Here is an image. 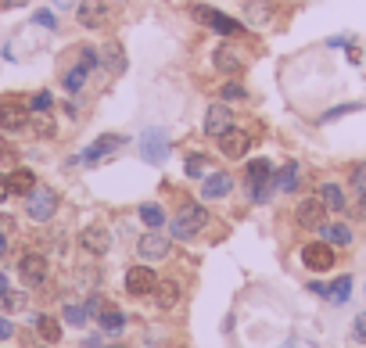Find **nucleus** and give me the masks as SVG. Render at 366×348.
Masks as SVG:
<instances>
[{
  "instance_id": "obj_1",
  "label": "nucleus",
  "mask_w": 366,
  "mask_h": 348,
  "mask_svg": "<svg viewBox=\"0 0 366 348\" xmlns=\"http://www.w3.org/2000/svg\"><path fill=\"white\" fill-rule=\"evenodd\" d=\"M205 227H209V212H205V205H183V209L176 212V219L169 223V234L179 237V241H191V237L202 234Z\"/></svg>"
},
{
  "instance_id": "obj_2",
  "label": "nucleus",
  "mask_w": 366,
  "mask_h": 348,
  "mask_svg": "<svg viewBox=\"0 0 366 348\" xmlns=\"http://www.w3.org/2000/svg\"><path fill=\"white\" fill-rule=\"evenodd\" d=\"M191 15H194L202 26H209L212 33L227 36V40H234V36H241V33H244V26H241L237 19H230V15H223V11L209 8V4H191Z\"/></svg>"
},
{
  "instance_id": "obj_3",
  "label": "nucleus",
  "mask_w": 366,
  "mask_h": 348,
  "mask_svg": "<svg viewBox=\"0 0 366 348\" xmlns=\"http://www.w3.org/2000/svg\"><path fill=\"white\" fill-rule=\"evenodd\" d=\"M29 119H33V111H29V104H26L19 94L0 97V129H4V133H19V129H26Z\"/></svg>"
},
{
  "instance_id": "obj_4",
  "label": "nucleus",
  "mask_w": 366,
  "mask_h": 348,
  "mask_svg": "<svg viewBox=\"0 0 366 348\" xmlns=\"http://www.w3.org/2000/svg\"><path fill=\"white\" fill-rule=\"evenodd\" d=\"M137 151H140V158L147 165H165V158H169V136H165V129H158V126L144 129L140 140H137Z\"/></svg>"
},
{
  "instance_id": "obj_5",
  "label": "nucleus",
  "mask_w": 366,
  "mask_h": 348,
  "mask_svg": "<svg viewBox=\"0 0 366 348\" xmlns=\"http://www.w3.org/2000/svg\"><path fill=\"white\" fill-rule=\"evenodd\" d=\"M58 212V194L51 191V187H33V194H26V216L33 219V223H47L51 216Z\"/></svg>"
},
{
  "instance_id": "obj_6",
  "label": "nucleus",
  "mask_w": 366,
  "mask_h": 348,
  "mask_svg": "<svg viewBox=\"0 0 366 348\" xmlns=\"http://www.w3.org/2000/svg\"><path fill=\"white\" fill-rule=\"evenodd\" d=\"M154 287H158V273H154L151 266H129V269H126V291H129L133 298L154 294Z\"/></svg>"
},
{
  "instance_id": "obj_7",
  "label": "nucleus",
  "mask_w": 366,
  "mask_h": 348,
  "mask_svg": "<svg viewBox=\"0 0 366 348\" xmlns=\"http://www.w3.org/2000/svg\"><path fill=\"white\" fill-rule=\"evenodd\" d=\"M169 252H172V241H169V234H162V230H151V234H144V237L137 241V255L147 259V262H158V259H165Z\"/></svg>"
},
{
  "instance_id": "obj_8",
  "label": "nucleus",
  "mask_w": 366,
  "mask_h": 348,
  "mask_svg": "<svg viewBox=\"0 0 366 348\" xmlns=\"http://www.w3.org/2000/svg\"><path fill=\"white\" fill-rule=\"evenodd\" d=\"M302 262H305V269H312V273H327V269L334 266V248H330L327 241H312V244L302 248Z\"/></svg>"
},
{
  "instance_id": "obj_9",
  "label": "nucleus",
  "mask_w": 366,
  "mask_h": 348,
  "mask_svg": "<svg viewBox=\"0 0 366 348\" xmlns=\"http://www.w3.org/2000/svg\"><path fill=\"white\" fill-rule=\"evenodd\" d=\"M19 277H22L26 287H40V284L47 280V259H44L40 252L22 255V262H19Z\"/></svg>"
},
{
  "instance_id": "obj_10",
  "label": "nucleus",
  "mask_w": 366,
  "mask_h": 348,
  "mask_svg": "<svg viewBox=\"0 0 366 348\" xmlns=\"http://www.w3.org/2000/svg\"><path fill=\"white\" fill-rule=\"evenodd\" d=\"M76 19L83 29H104L108 26V4L104 0H83L76 8Z\"/></svg>"
},
{
  "instance_id": "obj_11",
  "label": "nucleus",
  "mask_w": 366,
  "mask_h": 348,
  "mask_svg": "<svg viewBox=\"0 0 366 348\" xmlns=\"http://www.w3.org/2000/svg\"><path fill=\"white\" fill-rule=\"evenodd\" d=\"M248 147H252V136L244 133V129H237V126H230L223 136H219V151H223V158H244L248 154Z\"/></svg>"
},
{
  "instance_id": "obj_12",
  "label": "nucleus",
  "mask_w": 366,
  "mask_h": 348,
  "mask_svg": "<svg viewBox=\"0 0 366 348\" xmlns=\"http://www.w3.org/2000/svg\"><path fill=\"white\" fill-rule=\"evenodd\" d=\"M323 212H327V205L320 202V194L302 198V202L295 205V223H298V227H320V223H323Z\"/></svg>"
},
{
  "instance_id": "obj_13",
  "label": "nucleus",
  "mask_w": 366,
  "mask_h": 348,
  "mask_svg": "<svg viewBox=\"0 0 366 348\" xmlns=\"http://www.w3.org/2000/svg\"><path fill=\"white\" fill-rule=\"evenodd\" d=\"M234 191V177L230 172H209V177L202 180V198L205 202H219Z\"/></svg>"
},
{
  "instance_id": "obj_14",
  "label": "nucleus",
  "mask_w": 366,
  "mask_h": 348,
  "mask_svg": "<svg viewBox=\"0 0 366 348\" xmlns=\"http://www.w3.org/2000/svg\"><path fill=\"white\" fill-rule=\"evenodd\" d=\"M230 126H234V115H230V108H227L223 101H216V104L205 111V133L219 140V136H223Z\"/></svg>"
},
{
  "instance_id": "obj_15",
  "label": "nucleus",
  "mask_w": 366,
  "mask_h": 348,
  "mask_svg": "<svg viewBox=\"0 0 366 348\" xmlns=\"http://www.w3.org/2000/svg\"><path fill=\"white\" fill-rule=\"evenodd\" d=\"M216 69L223 72V76H237V72H244V51L241 47H230V44H223L219 51H216Z\"/></svg>"
},
{
  "instance_id": "obj_16",
  "label": "nucleus",
  "mask_w": 366,
  "mask_h": 348,
  "mask_svg": "<svg viewBox=\"0 0 366 348\" xmlns=\"http://www.w3.org/2000/svg\"><path fill=\"white\" fill-rule=\"evenodd\" d=\"M79 248L90 252V255H108V248H112V234H108L104 227H86V230L79 234Z\"/></svg>"
},
{
  "instance_id": "obj_17",
  "label": "nucleus",
  "mask_w": 366,
  "mask_h": 348,
  "mask_svg": "<svg viewBox=\"0 0 366 348\" xmlns=\"http://www.w3.org/2000/svg\"><path fill=\"white\" fill-rule=\"evenodd\" d=\"M122 144H126V136H122V133H104V136H97V140H94L79 158H83V161H97V158L112 154V151H115V147H122Z\"/></svg>"
},
{
  "instance_id": "obj_18",
  "label": "nucleus",
  "mask_w": 366,
  "mask_h": 348,
  "mask_svg": "<svg viewBox=\"0 0 366 348\" xmlns=\"http://www.w3.org/2000/svg\"><path fill=\"white\" fill-rule=\"evenodd\" d=\"M248 187H262V184H273L277 172H273V161L269 158H252L248 161V172H244Z\"/></svg>"
},
{
  "instance_id": "obj_19",
  "label": "nucleus",
  "mask_w": 366,
  "mask_h": 348,
  "mask_svg": "<svg viewBox=\"0 0 366 348\" xmlns=\"http://www.w3.org/2000/svg\"><path fill=\"white\" fill-rule=\"evenodd\" d=\"M101 65H104L112 76H122V72H126V51H122L119 40H108V44L101 47Z\"/></svg>"
},
{
  "instance_id": "obj_20",
  "label": "nucleus",
  "mask_w": 366,
  "mask_h": 348,
  "mask_svg": "<svg viewBox=\"0 0 366 348\" xmlns=\"http://www.w3.org/2000/svg\"><path fill=\"white\" fill-rule=\"evenodd\" d=\"M316 230L323 234V241H327L330 248H348V244H352V227H348V223H320Z\"/></svg>"
},
{
  "instance_id": "obj_21",
  "label": "nucleus",
  "mask_w": 366,
  "mask_h": 348,
  "mask_svg": "<svg viewBox=\"0 0 366 348\" xmlns=\"http://www.w3.org/2000/svg\"><path fill=\"white\" fill-rule=\"evenodd\" d=\"M8 184H11V194H33V187H36V172L33 169H11L8 172Z\"/></svg>"
},
{
  "instance_id": "obj_22",
  "label": "nucleus",
  "mask_w": 366,
  "mask_h": 348,
  "mask_svg": "<svg viewBox=\"0 0 366 348\" xmlns=\"http://www.w3.org/2000/svg\"><path fill=\"white\" fill-rule=\"evenodd\" d=\"M298 180H302V165H298V161H287V165L277 172V191L291 194V191L298 187Z\"/></svg>"
},
{
  "instance_id": "obj_23",
  "label": "nucleus",
  "mask_w": 366,
  "mask_h": 348,
  "mask_svg": "<svg viewBox=\"0 0 366 348\" xmlns=\"http://www.w3.org/2000/svg\"><path fill=\"white\" fill-rule=\"evenodd\" d=\"M316 194H320V202H323L330 212H341V209H345V191H341L337 184H323Z\"/></svg>"
},
{
  "instance_id": "obj_24",
  "label": "nucleus",
  "mask_w": 366,
  "mask_h": 348,
  "mask_svg": "<svg viewBox=\"0 0 366 348\" xmlns=\"http://www.w3.org/2000/svg\"><path fill=\"white\" fill-rule=\"evenodd\" d=\"M154 302H158V309H172V305L179 302V287H176L172 280H158V287H154Z\"/></svg>"
},
{
  "instance_id": "obj_25",
  "label": "nucleus",
  "mask_w": 366,
  "mask_h": 348,
  "mask_svg": "<svg viewBox=\"0 0 366 348\" xmlns=\"http://www.w3.org/2000/svg\"><path fill=\"white\" fill-rule=\"evenodd\" d=\"M36 330H40V337H44L47 344H58V341H61V323H58L54 316H47V312L36 316Z\"/></svg>"
},
{
  "instance_id": "obj_26",
  "label": "nucleus",
  "mask_w": 366,
  "mask_h": 348,
  "mask_svg": "<svg viewBox=\"0 0 366 348\" xmlns=\"http://www.w3.org/2000/svg\"><path fill=\"white\" fill-rule=\"evenodd\" d=\"M348 294H352V277L345 273V277H337L330 287H327V302H334V305H345L348 302Z\"/></svg>"
},
{
  "instance_id": "obj_27",
  "label": "nucleus",
  "mask_w": 366,
  "mask_h": 348,
  "mask_svg": "<svg viewBox=\"0 0 366 348\" xmlns=\"http://www.w3.org/2000/svg\"><path fill=\"white\" fill-rule=\"evenodd\" d=\"M140 219H144L147 230H162V227H165V212H162L154 202H144V205H140Z\"/></svg>"
},
{
  "instance_id": "obj_28",
  "label": "nucleus",
  "mask_w": 366,
  "mask_h": 348,
  "mask_svg": "<svg viewBox=\"0 0 366 348\" xmlns=\"http://www.w3.org/2000/svg\"><path fill=\"white\" fill-rule=\"evenodd\" d=\"M97 319H101V327H104L108 334H119V330L126 327V312H119V309H112V305H104V312H101Z\"/></svg>"
},
{
  "instance_id": "obj_29",
  "label": "nucleus",
  "mask_w": 366,
  "mask_h": 348,
  "mask_svg": "<svg viewBox=\"0 0 366 348\" xmlns=\"http://www.w3.org/2000/svg\"><path fill=\"white\" fill-rule=\"evenodd\" d=\"M83 83H86V69H83V65L69 69V72H65V79H61V86H65L69 94H79V90H83Z\"/></svg>"
},
{
  "instance_id": "obj_30",
  "label": "nucleus",
  "mask_w": 366,
  "mask_h": 348,
  "mask_svg": "<svg viewBox=\"0 0 366 348\" xmlns=\"http://www.w3.org/2000/svg\"><path fill=\"white\" fill-rule=\"evenodd\" d=\"M187 177L194 180V177H209V158L205 154H187Z\"/></svg>"
},
{
  "instance_id": "obj_31",
  "label": "nucleus",
  "mask_w": 366,
  "mask_h": 348,
  "mask_svg": "<svg viewBox=\"0 0 366 348\" xmlns=\"http://www.w3.org/2000/svg\"><path fill=\"white\" fill-rule=\"evenodd\" d=\"M29 111H33V115H40V111H54V97H51V90H40V94L29 101Z\"/></svg>"
},
{
  "instance_id": "obj_32",
  "label": "nucleus",
  "mask_w": 366,
  "mask_h": 348,
  "mask_svg": "<svg viewBox=\"0 0 366 348\" xmlns=\"http://www.w3.org/2000/svg\"><path fill=\"white\" fill-rule=\"evenodd\" d=\"M86 319H90L86 305H65V323H72V327H86Z\"/></svg>"
},
{
  "instance_id": "obj_33",
  "label": "nucleus",
  "mask_w": 366,
  "mask_h": 348,
  "mask_svg": "<svg viewBox=\"0 0 366 348\" xmlns=\"http://www.w3.org/2000/svg\"><path fill=\"white\" fill-rule=\"evenodd\" d=\"M355 111H362V104H337V108H330V111H323V119L320 122H334V119H341V115H355Z\"/></svg>"
},
{
  "instance_id": "obj_34",
  "label": "nucleus",
  "mask_w": 366,
  "mask_h": 348,
  "mask_svg": "<svg viewBox=\"0 0 366 348\" xmlns=\"http://www.w3.org/2000/svg\"><path fill=\"white\" fill-rule=\"evenodd\" d=\"M33 129H36V136H51V133H54V119H51V111L33 115Z\"/></svg>"
},
{
  "instance_id": "obj_35",
  "label": "nucleus",
  "mask_w": 366,
  "mask_h": 348,
  "mask_svg": "<svg viewBox=\"0 0 366 348\" xmlns=\"http://www.w3.org/2000/svg\"><path fill=\"white\" fill-rule=\"evenodd\" d=\"M248 97V90L237 83V79H230V83H223V101H244Z\"/></svg>"
},
{
  "instance_id": "obj_36",
  "label": "nucleus",
  "mask_w": 366,
  "mask_h": 348,
  "mask_svg": "<svg viewBox=\"0 0 366 348\" xmlns=\"http://www.w3.org/2000/svg\"><path fill=\"white\" fill-rule=\"evenodd\" d=\"M0 302H4V309H8V312H19V309H26V294H19V291H8V294L0 298Z\"/></svg>"
},
{
  "instance_id": "obj_37",
  "label": "nucleus",
  "mask_w": 366,
  "mask_h": 348,
  "mask_svg": "<svg viewBox=\"0 0 366 348\" xmlns=\"http://www.w3.org/2000/svg\"><path fill=\"white\" fill-rule=\"evenodd\" d=\"M352 341L366 344V312H359V316L352 319Z\"/></svg>"
},
{
  "instance_id": "obj_38",
  "label": "nucleus",
  "mask_w": 366,
  "mask_h": 348,
  "mask_svg": "<svg viewBox=\"0 0 366 348\" xmlns=\"http://www.w3.org/2000/svg\"><path fill=\"white\" fill-rule=\"evenodd\" d=\"M352 187H355L359 194H366V161H359V165L352 169Z\"/></svg>"
},
{
  "instance_id": "obj_39",
  "label": "nucleus",
  "mask_w": 366,
  "mask_h": 348,
  "mask_svg": "<svg viewBox=\"0 0 366 348\" xmlns=\"http://www.w3.org/2000/svg\"><path fill=\"white\" fill-rule=\"evenodd\" d=\"M79 65L90 72V69L97 65V51H94V47H79Z\"/></svg>"
},
{
  "instance_id": "obj_40",
  "label": "nucleus",
  "mask_w": 366,
  "mask_h": 348,
  "mask_svg": "<svg viewBox=\"0 0 366 348\" xmlns=\"http://www.w3.org/2000/svg\"><path fill=\"white\" fill-rule=\"evenodd\" d=\"M33 22H36V26H44V29H58V19H54L51 11H36V15H33Z\"/></svg>"
},
{
  "instance_id": "obj_41",
  "label": "nucleus",
  "mask_w": 366,
  "mask_h": 348,
  "mask_svg": "<svg viewBox=\"0 0 366 348\" xmlns=\"http://www.w3.org/2000/svg\"><path fill=\"white\" fill-rule=\"evenodd\" d=\"M11 334H15V323H11L8 316H0V341H8Z\"/></svg>"
},
{
  "instance_id": "obj_42",
  "label": "nucleus",
  "mask_w": 366,
  "mask_h": 348,
  "mask_svg": "<svg viewBox=\"0 0 366 348\" xmlns=\"http://www.w3.org/2000/svg\"><path fill=\"white\" fill-rule=\"evenodd\" d=\"M11 198V184H8V172H4V177H0V205H4Z\"/></svg>"
},
{
  "instance_id": "obj_43",
  "label": "nucleus",
  "mask_w": 366,
  "mask_h": 348,
  "mask_svg": "<svg viewBox=\"0 0 366 348\" xmlns=\"http://www.w3.org/2000/svg\"><path fill=\"white\" fill-rule=\"evenodd\" d=\"M11 230H15V219H11V216H0V234H4V237H8Z\"/></svg>"
},
{
  "instance_id": "obj_44",
  "label": "nucleus",
  "mask_w": 366,
  "mask_h": 348,
  "mask_svg": "<svg viewBox=\"0 0 366 348\" xmlns=\"http://www.w3.org/2000/svg\"><path fill=\"white\" fill-rule=\"evenodd\" d=\"M22 4H29V0H0V8H4V11H15V8H22Z\"/></svg>"
},
{
  "instance_id": "obj_45",
  "label": "nucleus",
  "mask_w": 366,
  "mask_h": 348,
  "mask_svg": "<svg viewBox=\"0 0 366 348\" xmlns=\"http://www.w3.org/2000/svg\"><path fill=\"white\" fill-rule=\"evenodd\" d=\"M309 291H312V294H320V298H327V284H316V280H312V284H309Z\"/></svg>"
},
{
  "instance_id": "obj_46",
  "label": "nucleus",
  "mask_w": 366,
  "mask_h": 348,
  "mask_svg": "<svg viewBox=\"0 0 366 348\" xmlns=\"http://www.w3.org/2000/svg\"><path fill=\"white\" fill-rule=\"evenodd\" d=\"M355 212H359V216L366 219V194H359V209H355Z\"/></svg>"
},
{
  "instance_id": "obj_47",
  "label": "nucleus",
  "mask_w": 366,
  "mask_h": 348,
  "mask_svg": "<svg viewBox=\"0 0 366 348\" xmlns=\"http://www.w3.org/2000/svg\"><path fill=\"white\" fill-rule=\"evenodd\" d=\"M4 294H8V277L0 273V298H4Z\"/></svg>"
},
{
  "instance_id": "obj_48",
  "label": "nucleus",
  "mask_w": 366,
  "mask_h": 348,
  "mask_svg": "<svg viewBox=\"0 0 366 348\" xmlns=\"http://www.w3.org/2000/svg\"><path fill=\"white\" fill-rule=\"evenodd\" d=\"M4 252H8V237L0 234V259H4Z\"/></svg>"
},
{
  "instance_id": "obj_49",
  "label": "nucleus",
  "mask_w": 366,
  "mask_h": 348,
  "mask_svg": "<svg viewBox=\"0 0 366 348\" xmlns=\"http://www.w3.org/2000/svg\"><path fill=\"white\" fill-rule=\"evenodd\" d=\"M0 158H8V144H4V136H0Z\"/></svg>"
},
{
  "instance_id": "obj_50",
  "label": "nucleus",
  "mask_w": 366,
  "mask_h": 348,
  "mask_svg": "<svg viewBox=\"0 0 366 348\" xmlns=\"http://www.w3.org/2000/svg\"><path fill=\"white\" fill-rule=\"evenodd\" d=\"M104 348H129V344H104Z\"/></svg>"
}]
</instances>
